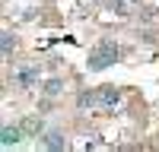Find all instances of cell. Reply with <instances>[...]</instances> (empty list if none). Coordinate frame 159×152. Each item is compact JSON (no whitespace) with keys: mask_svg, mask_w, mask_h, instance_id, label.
<instances>
[{"mask_svg":"<svg viewBox=\"0 0 159 152\" xmlns=\"http://www.w3.org/2000/svg\"><path fill=\"white\" fill-rule=\"evenodd\" d=\"M118 54H121V48H118V41H111V38H102V41L89 51V60H86V70L89 73H102V70H108L115 67V60Z\"/></svg>","mask_w":159,"mask_h":152,"instance_id":"6da1fadb","label":"cell"},{"mask_svg":"<svg viewBox=\"0 0 159 152\" xmlns=\"http://www.w3.org/2000/svg\"><path fill=\"white\" fill-rule=\"evenodd\" d=\"M121 105V89L118 86H102L99 89V108L102 111H115Z\"/></svg>","mask_w":159,"mask_h":152,"instance_id":"7a4b0ae2","label":"cell"},{"mask_svg":"<svg viewBox=\"0 0 159 152\" xmlns=\"http://www.w3.org/2000/svg\"><path fill=\"white\" fill-rule=\"evenodd\" d=\"M22 127L19 124H3V130H0V146L3 149H13V146H19V139H22Z\"/></svg>","mask_w":159,"mask_h":152,"instance_id":"3957f363","label":"cell"},{"mask_svg":"<svg viewBox=\"0 0 159 152\" xmlns=\"http://www.w3.org/2000/svg\"><path fill=\"white\" fill-rule=\"evenodd\" d=\"M19 127H22V133L29 136V139H38V136L45 133V117L29 114V117H22V120H19Z\"/></svg>","mask_w":159,"mask_h":152,"instance_id":"277c9868","label":"cell"},{"mask_svg":"<svg viewBox=\"0 0 159 152\" xmlns=\"http://www.w3.org/2000/svg\"><path fill=\"white\" fill-rule=\"evenodd\" d=\"M38 143H42L45 149H67V136H64L61 130H45L42 136H38Z\"/></svg>","mask_w":159,"mask_h":152,"instance_id":"5b68a950","label":"cell"},{"mask_svg":"<svg viewBox=\"0 0 159 152\" xmlns=\"http://www.w3.org/2000/svg\"><path fill=\"white\" fill-rule=\"evenodd\" d=\"M38 76H42V70H38V67H25V70L16 73V86H22V89L38 86Z\"/></svg>","mask_w":159,"mask_h":152,"instance_id":"8992f818","label":"cell"},{"mask_svg":"<svg viewBox=\"0 0 159 152\" xmlns=\"http://www.w3.org/2000/svg\"><path fill=\"white\" fill-rule=\"evenodd\" d=\"M76 105H80V111L96 108V105H99V89H96V92H92V89H83V92L76 95Z\"/></svg>","mask_w":159,"mask_h":152,"instance_id":"52a82bcc","label":"cell"},{"mask_svg":"<svg viewBox=\"0 0 159 152\" xmlns=\"http://www.w3.org/2000/svg\"><path fill=\"white\" fill-rule=\"evenodd\" d=\"M61 92H64V82H61V79H45V82H42V95L54 98V95H61Z\"/></svg>","mask_w":159,"mask_h":152,"instance_id":"ba28073f","label":"cell"},{"mask_svg":"<svg viewBox=\"0 0 159 152\" xmlns=\"http://www.w3.org/2000/svg\"><path fill=\"white\" fill-rule=\"evenodd\" d=\"M0 44H3V57L10 60L13 48H16V38H13V32H3V35H0Z\"/></svg>","mask_w":159,"mask_h":152,"instance_id":"9c48e42d","label":"cell"},{"mask_svg":"<svg viewBox=\"0 0 159 152\" xmlns=\"http://www.w3.org/2000/svg\"><path fill=\"white\" fill-rule=\"evenodd\" d=\"M124 3H127V0H105V6H108L111 13H118V16H124V13H127Z\"/></svg>","mask_w":159,"mask_h":152,"instance_id":"30bf717a","label":"cell"}]
</instances>
